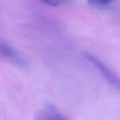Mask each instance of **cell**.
I'll return each mask as SVG.
<instances>
[{
	"mask_svg": "<svg viewBox=\"0 0 120 120\" xmlns=\"http://www.w3.org/2000/svg\"><path fill=\"white\" fill-rule=\"evenodd\" d=\"M84 56L89 60L90 61L93 63L97 68L100 70L101 73L103 74L106 80L114 86L120 90V78L116 74L112 72L109 68H108L102 62L99 60L97 58L94 57L90 53L85 52L84 53Z\"/></svg>",
	"mask_w": 120,
	"mask_h": 120,
	"instance_id": "cell-1",
	"label": "cell"
},
{
	"mask_svg": "<svg viewBox=\"0 0 120 120\" xmlns=\"http://www.w3.org/2000/svg\"><path fill=\"white\" fill-rule=\"evenodd\" d=\"M36 120H66L52 105H48L36 115Z\"/></svg>",
	"mask_w": 120,
	"mask_h": 120,
	"instance_id": "cell-2",
	"label": "cell"
},
{
	"mask_svg": "<svg viewBox=\"0 0 120 120\" xmlns=\"http://www.w3.org/2000/svg\"><path fill=\"white\" fill-rule=\"evenodd\" d=\"M0 56L9 58H14L16 57L14 50L8 45L2 42H0Z\"/></svg>",
	"mask_w": 120,
	"mask_h": 120,
	"instance_id": "cell-3",
	"label": "cell"
},
{
	"mask_svg": "<svg viewBox=\"0 0 120 120\" xmlns=\"http://www.w3.org/2000/svg\"><path fill=\"white\" fill-rule=\"evenodd\" d=\"M89 4L96 8L100 9H107L112 6V2L104 0H90L88 1Z\"/></svg>",
	"mask_w": 120,
	"mask_h": 120,
	"instance_id": "cell-4",
	"label": "cell"
},
{
	"mask_svg": "<svg viewBox=\"0 0 120 120\" xmlns=\"http://www.w3.org/2000/svg\"><path fill=\"white\" fill-rule=\"evenodd\" d=\"M44 2H45V3L52 6H59L60 3V1H58V0H46L45 1H44Z\"/></svg>",
	"mask_w": 120,
	"mask_h": 120,
	"instance_id": "cell-5",
	"label": "cell"
}]
</instances>
